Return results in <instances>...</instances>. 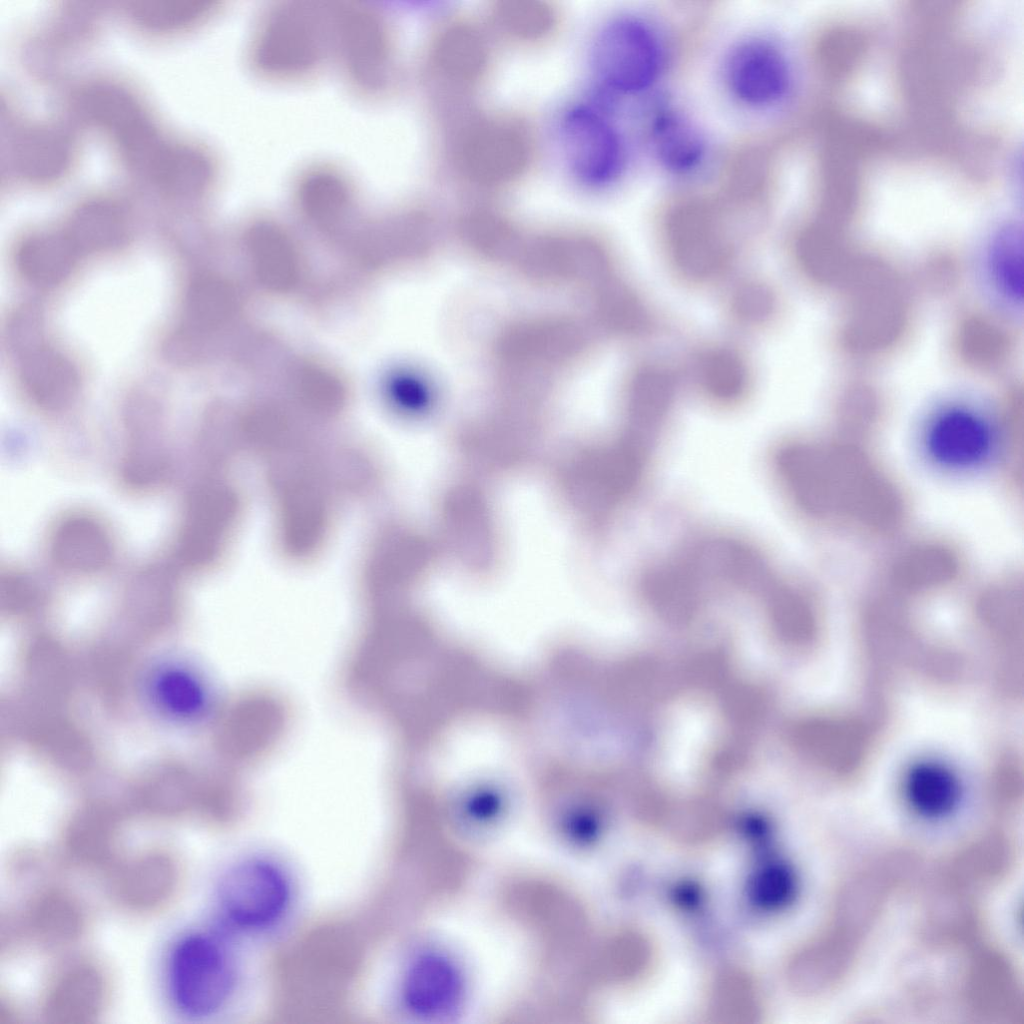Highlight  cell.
<instances>
[{
	"instance_id": "1",
	"label": "cell",
	"mask_w": 1024,
	"mask_h": 1024,
	"mask_svg": "<svg viewBox=\"0 0 1024 1024\" xmlns=\"http://www.w3.org/2000/svg\"><path fill=\"white\" fill-rule=\"evenodd\" d=\"M776 466L797 505L816 518L870 531L893 529L902 519L898 490L853 447L789 444Z\"/></svg>"
},
{
	"instance_id": "2",
	"label": "cell",
	"mask_w": 1024,
	"mask_h": 1024,
	"mask_svg": "<svg viewBox=\"0 0 1024 1024\" xmlns=\"http://www.w3.org/2000/svg\"><path fill=\"white\" fill-rule=\"evenodd\" d=\"M247 61L260 79L295 84L330 66L328 1L275 0L256 16Z\"/></svg>"
},
{
	"instance_id": "3",
	"label": "cell",
	"mask_w": 1024,
	"mask_h": 1024,
	"mask_svg": "<svg viewBox=\"0 0 1024 1024\" xmlns=\"http://www.w3.org/2000/svg\"><path fill=\"white\" fill-rule=\"evenodd\" d=\"M330 66L357 96L380 100L400 76L395 23L380 5L365 0L328 1Z\"/></svg>"
},
{
	"instance_id": "4",
	"label": "cell",
	"mask_w": 1024,
	"mask_h": 1024,
	"mask_svg": "<svg viewBox=\"0 0 1024 1024\" xmlns=\"http://www.w3.org/2000/svg\"><path fill=\"white\" fill-rule=\"evenodd\" d=\"M535 141L526 122L509 114L470 117L452 135L450 159L467 182L499 188L519 180L534 159Z\"/></svg>"
},
{
	"instance_id": "5",
	"label": "cell",
	"mask_w": 1024,
	"mask_h": 1024,
	"mask_svg": "<svg viewBox=\"0 0 1024 1024\" xmlns=\"http://www.w3.org/2000/svg\"><path fill=\"white\" fill-rule=\"evenodd\" d=\"M236 968L226 945L215 935L193 932L173 946L167 966L174 1006L191 1018L221 1010L236 986Z\"/></svg>"
},
{
	"instance_id": "6",
	"label": "cell",
	"mask_w": 1024,
	"mask_h": 1024,
	"mask_svg": "<svg viewBox=\"0 0 1024 1024\" xmlns=\"http://www.w3.org/2000/svg\"><path fill=\"white\" fill-rule=\"evenodd\" d=\"M1 952L8 955L31 947L59 950L75 944L85 933L86 908L69 888L37 883L20 905L1 914Z\"/></svg>"
},
{
	"instance_id": "7",
	"label": "cell",
	"mask_w": 1024,
	"mask_h": 1024,
	"mask_svg": "<svg viewBox=\"0 0 1024 1024\" xmlns=\"http://www.w3.org/2000/svg\"><path fill=\"white\" fill-rule=\"evenodd\" d=\"M286 873L264 858H247L221 877L217 897L224 918L234 927L260 931L279 922L291 903Z\"/></svg>"
},
{
	"instance_id": "8",
	"label": "cell",
	"mask_w": 1024,
	"mask_h": 1024,
	"mask_svg": "<svg viewBox=\"0 0 1024 1024\" xmlns=\"http://www.w3.org/2000/svg\"><path fill=\"white\" fill-rule=\"evenodd\" d=\"M592 63L598 78L608 88L637 93L658 78L663 52L658 36L647 23L635 17H620L608 22L597 34Z\"/></svg>"
},
{
	"instance_id": "9",
	"label": "cell",
	"mask_w": 1024,
	"mask_h": 1024,
	"mask_svg": "<svg viewBox=\"0 0 1024 1024\" xmlns=\"http://www.w3.org/2000/svg\"><path fill=\"white\" fill-rule=\"evenodd\" d=\"M50 567L69 580H91L108 573L118 556V541L100 514L74 508L59 514L44 541Z\"/></svg>"
},
{
	"instance_id": "10",
	"label": "cell",
	"mask_w": 1024,
	"mask_h": 1024,
	"mask_svg": "<svg viewBox=\"0 0 1024 1024\" xmlns=\"http://www.w3.org/2000/svg\"><path fill=\"white\" fill-rule=\"evenodd\" d=\"M183 869L168 848L149 847L121 855L107 871V893L121 910L152 914L169 906L179 894Z\"/></svg>"
},
{
	"instance_id": "11",
	"label": "cell",
	"mask_w": 1024,
	"mask_h": 1024,
	"mask_svg": "<svg viewBox=\"0 0 1024 1024\" xmlns=\"http://www.w3.org/2000/svg\"><path fill=\"white\" fill-rule=\"evenodd\" d=\"M560 136L567 166L581 183L602 186L619 175L624 161L620 136L596 109L576 106L568 110L561 120Z\"/></svg>"
},
{
	"instance_id": "12",
	"label": "cell",
	"mask_w": 1024,
	"mask_h": 1024,
	"mask_svg": "<svg viewBox=\"0 0 1024 1024\" xmlns=\"http://www.w3.org/2000/svg\"><path fill=\"white\" fill-rule=\"evenodd\" d=\"M110 997L104 967L92 958L76 957L49 976L40 996V1017L47 1024H93L104 1015Z\"/></svg>"
},
{
	"instance_id": "13",
	"label": "cell",
	"mask_w": 1024,
	"mask_h": 1024,
	"mask_svg": "<svg viewBox=\"0 0 1024 1024\" xmlns=\"http://www.w3.org/2000/svg\"><path fill=\"white\" fill-rule=\"evenodd\" d=\"M995 431L988 418L966 404L946 405L928 420L923 445L928 458L948 471H967L991 455Z\"/></svg>"
},
{
	"instance_id": "14",
	"label": "cell",
	"mask_w": 1024,
	"mask_h": 1024,
	"mask_svg": "<svg viewBox=\"0 0 1024 1024\" xmlns=\"http://www.w3.org/2000/svg\"><path fill=\"white\" fill-rule=\"evenodd\" d=\"M490 57V47L481 29L466 20H453L442 25L429 40L424 71L435 88L466 93L485 78Z\"/></svg>"
},
{
	"instance_id": "15",
	"label": "cell",
	"mask_w": 1024,
	"mask_h": 1024,
	"mask_svg": "<svg viewBox=\"0 0 1024 1024\" xmlns=\"http://www.w3.org/2000/svg\"><path fill=\"white\" fill-rule=\"evenodd\" d=\"M724 71L732 95L753 107L776 104L790 85L786 56L777 45L763 38H749L734 46Z\"/></svg>"
},
{
	"instance_id": "16",
	"label": "cell",
	"mask_w": 1024,
	"mask_h": 1024,
	"mask_svg": "<svg viewBox=\"0 0 1024 1024\" xmlns=\"http://www.w3.org/2000/svg\"><path fill=\"white\" fill-rule=\"evenodd\" d=\"M173 444L155 416L129 419L117 460L120 485L131 493L146 494L163 488L174 472Z\"/></svg>"
},
{
	"instance_id": "17",
	"label": "cell",
	"mask_w": 1024,
	"mask_h": 1024,
	"mask_svg": "<svg viewBox=\"0 0 1024 1024\" xmlns=\"http://www.w3.org/2000/svg\"><path fill=\"white\" fill-rule=\"evenodd\" d=\"M360 186L343 165L327 159L311 160L294 173L290 192L297 209L319 223L349 216L360 200Z\"/></svg>"
},
{
	"instance_id": "18",
	"label": "cell",
	"mask_w": 1024,
	"mask_h": 1024,
	"mask_svg": "<svg viewBox=\"0 0 1024 1024\" xmlns=\"http://www.w3.org/2000/svg\"><path fill=\"white\" fill-rule=\"evenodd\" d=\"M221 497L207 487L186 495L169 547V564L177 572H195L211 561L222 521Z\"/></svg>"
},
{
	"instance_id": "19",
	"label": "cell",
	"mask_w": 1024,
	"mask_h": 1024,
	"mask_svg": "<svg viewBox=\"0 0 1024 1024\" xmlns=\"http://www.w3.org/2000/svg\"><path fill=\"white\" fill-rule=\"evenodd\" d=\"M667 244L669 255L685 277L702 281L719 275L729 264L731 248L701 215L686 214L671 224Z\"/></svg>"
},
{
	"instance_id": "20",
	"label": "cell",
	"mask_w": 1024,
	"mask_h": 1024,
	"mask_svg": "<svg viewBox=\"0 0 1024 1024\" xmlns=\"http://www.w3.org/2000/svg\"><path fill=\"white\" fill-rule=\"evenodd\" d=\"M455 967L436 953H424L409 965L401 988L407 1010L417 1016H436L450 1010L460 996Z\"/></svg>"
},
{
	"instance_id": "21",
	"label": "cell",
	"mask_w": 1024,
	"mask_h": 1024,
	"mask_svg": "<svg viewBox=\"0 0 1024 1024\" xmlns=\"http://www.w3.org/2000/svg\"><path fill=\"white\" fill-rule=\"evenodd\" d=\"M121 838L115 819L85 814L65 827L59 839V853L73 866L107 872L122 855Z\"/></svg>"
},
{
	"instance_id": "22",
	"label": "cell",
	"mask_w": 1024,
	"mask_h": 1024,
	"mask_svg": "<svg viewBox=\"0 0 1024 1024\" xmlns=\"http://www.w3.org/2000/svg\"><path fill=\"white\" fill-rule=\"evenodd\" d=\"M20 379L30 401L48 412L64 409L78 390V375L70 360L47 346L26 355Z\"/></svg>"
},
{
	"instance_id": "23",
	"label": "cell",
	"mask_w": 1024,
	"mask_h": 1024,
	"mask_svg": "<svg viewBox=\"0 0 1024 1024\" xmlns=\"http://www.w3.org/2000/svg\"><path fill=\"white\" fill-rule=\"evenodd\" d=\"M148 694L165 716L188 721L202 714L206 690L198 676L182 664L157 667L148 680Z\"/></svg>"
},
{
	"instance_id": "24",
	"label": "cell",
	"mask_w": 1024,
	"mask_h": 1024,
	"mask_svg": "<svg viewBox=\"0 0 1024 1024\" xmlns=\"http://www.w3.org/2000/svg\"><path fill=\"white\" fill-rule=\"evenodd\" d=\"M650 136L655 155L670 171L687 173L703 160V137L698 128L679 113L666 111L657 115Z\"/></svg>"
},
{
	"instance_id": "25",
	"label": "cell",
	"mask_w": 1024,
	"mask_h": 1024,
	"mask_svg": "<svg viewBox=\"0 0 1024 1024\" xmlns=\"http://www.w3.org/2000/svg\"><path fill=\"white\" fill-rule=\"evenodd\" d=\"M674 395L675 382L667 371L656 367L640 370L630 391V413L635 428L631 438L646 446L670 410Z\"/></svg>"
},
{
	"instance_id": "26",
	"label": "cell",
	"mask_w": 1024,
	"mask_h": 1024,
	"mask_svg": "<svg viewBox=\"0 0 1024 1024\" xmlns=\"http://www.w3.org/2000/svg\"><path fill=\"white\" fill-rule=\"evenodd\" d=\"M1022 236L1014 228L997 232L984 255V271L993 292L1010 308L1021 307L1023 292Z\"/></svg>"
},
{
	"instance_id": "27",
	"label": "cell",
	"mask_w": 1024,
	"mask_h": 1024,
	"mask_svg": "<svg viewBox=\"0 0 1024 1024\" xmlns=\"http://www.w3.org/2000/svg\"><path fill=\"white\" fill-rule=\"evenodd\" d=\"M493 25L505 38L534 44L555 32L559 16L556 8L541 0H500L490 9Z\"/></svg>"
},
{
	"instance_id": "28",
	"label": "cell",
	"mask_w": 1024,
	"mask_h": 1024,
	"mask_svg": "<svg viewBox=\"0 0 1024 1024\" xmlns=\"http://www.w3.org/2000/svg\"><path fill=\"white\" fill-rule=\"evenodd\" d=\"M960 790L954 774L937 762L914 765L905 780V796L912 809L926 818H940L957 805Z\"/></svg>"
},
{
	"instance_id": "29",
	"label": "cell",
	"mask_w": 1024,
	"mask_h": 1024,
	"mask_svg": "<svg viewBox=\"0 0 1024 1024\" xmlns=\"http://www.w3.org/2000/svg\"><path fill=\"white\" fill-rule=\"evenodd\" d=\"M958 568L953 550L938 543H924L901 555L894 562L891 575L900 586L930 588L953 580Z\"/></svg>"
},
{
	"instance_id": "30",
	"label": "cell",
	"mask_w": 1024,
	"mask_h": 1024,
	"mask_svg": "<svg viewBox=\"0 0 1024 1024\" xmlns=\"http://www.w3.org/2000/svg\"><path fill=\"white\" fill-rule=\"evenodd\" d=\"M77 250L68 237L35 235L23 242L17 264L23 275L41 284L57 282L73 267Z\"/></svg>"
},
{
	"instance_id": "31",
	"label": "cell",
	"mask_w": 1024,
	"mask_h": 1024,
	"mask_svg": "<svg viewBox=\"0 0 1024 1024\" xmlns=\"http://www.w3.org/2000/svg\"><path fill=\"white\" fill-rule=\"evenodd\" d=\"M698 378L705 393L723 403L740 399L749 382L744 361L727 349L705 353L698 363Z\"/></svg>"
},
{
	"instance_id": "32",
	"label": "cell",
	"mask_w": 1024,
	"mask_h": 1024,
	"mask_svg": "<svg viewBox=\"0 0 1024 1024\" xmlns=\"http://www.w3.org/2000/svg\"><path fill=\"white\" fill-rule=\"evenodd\" d=\"M775 299L763 284L747 283L737 289L733 297V308L737 316L747 322H760L772 314Z\"/></svg>"
},
{
	"instance_id": "33",
	"label": "cell",
	"mask_w": 1024,
	"mask_h": 1024,
	"mask_svg": "<svg viewBox=\"0 0 1024 1024\" xmlns=\"http://www.w3.org/2000/svg\"><path fill=\"white\" fill-rule=\"evenodd\" d=\"M0 1000V1023H18L20 1021V1015L15 1005L6 996H1Z\"/></svg>"
}]
</instances>
